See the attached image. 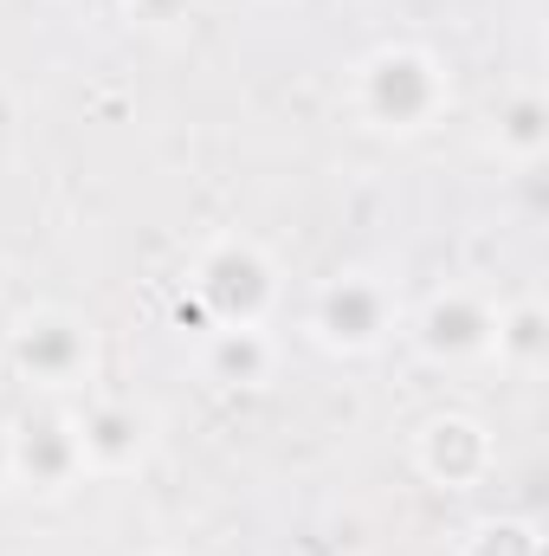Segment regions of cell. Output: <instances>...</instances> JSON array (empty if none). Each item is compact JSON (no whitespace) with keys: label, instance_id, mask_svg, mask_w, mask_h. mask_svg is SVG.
Listing matches in <instances>:
<instances>
[{"label":"cell","instance_id":"obj_3","mask_svg":"<svg viewBox=\"0 0 549 556\" xmlns=\"http://www.w3.org/2000/svg\"><path fill=\"white\" fill-rule=\"evenodd\" d=\"M317 324L330 343L343 350H369L382 330H388V291L375 278H336L323 298H317Z\"/></svg>","mask_w":549,"mask_h":556},{"label":"cell","instance_id":"obj_14","mask_svg":"<svg viewBox=\"0 0 549 556\" xmlns=\"http://www.w3.org/2000/svg\"><path fill=\"white\" fill-rule=\"evenodd\" d=\"M142 13H175V7H181V0H137Z\"/></svg>","mask_w":549,"mask_h":556},{"label":"cell","instance_id":"obj_7","mask_svg":"<svg viewBox=\"0 0 549 556\" xmlns=\"http://www.w3.org/2000/svg\"><path fill=\"white\" fill-rule=\"evenodd\" d=\"M420 459H426V472H433V479L465 485V479H478V472H485V433H478L472 420H433V427H426V440H420Z\"/></svg>","mask_w":549,"mask_h":556},{"label":"cell","instance_id":"obj_6","mask_svg":"<svg viewBox=\"0 0 549 556\" xmlns=\"http://www.w3.org/2000/svg\"><path fill=\"white\" fill-rule=\"evenodd\" d=\"M491 311L478 304V298H465V291H452V298H433L426 304V317H420V343L433 350V356H472V350H485L491 343Z\"/></svg>","mask_w":549,"mask_h":556},{"label":"cell","instance_id":"obj_4","mask_svg":"<svg viewBox=\"0 0 549 556\" xmlns=\"http://www.w3.org/2000/svg\"><path fill=\"white\" fill-rule=\"evenodd\" d=\"M13 363L33 382H72L85 369V330L72 317H26L13 330Z\"/></svg>","mask_w":549,"mask_h":556},{"label":"cell","instance_id":"obj_10","mask_svg":"<svg viewBox=\"0 0 549 556\" xmlns=\"http://www.w3.org/2000/svg\"><path fill=\"white\" fill-rule=\"evenodd\" d=\"M505 142L524 149V155L544 149V104H537V98H518V104L505 111Z\"/></svg>","mask_w":549,"mask_h":556},{"label":"cell","instance_id":"obj_5","mask_svg":"<svg viewBox=\"0 0 549 556\" xmlns=\"http://www.w3.org/2000/svg\"><path fill=\"white\" fill-rule=\"evenodd\" d=\"M13 440V479H33V485H65L78 466H85V453H78V427H65V420H26L20 433H7Z\"/></svg>","mask_w":549,"mask_h":556},{"label":"cell","instance_id":"obj_2","mask_svg":"<svg viewBox=\"0 0 549 556\" xmlns=\"http://www.w3.org/2000/svg\"><path fill=\"white\" fill-rule=\"evenodd\" d=\"M194 291H201V304L220 317V330H246V324H259V311L272 304V266H266L253 247H220V253H207Z\"/></svg>","mask_w":549,"mask_h":556},{"label":"cell","instance_id":"obj_12","mask_svg":"<svg viewBox=\"0 0 549 556\" xmlns=\"http://www.w3.org/2000/svg\"><path fill=\"white\" fill-rule=\"evenodd\" d=\"M472 556H537V538H531L524 525H485L478 544H472Z\"/></svg>","mask_w":549,"mask_h":556},{"label":"cell","instance_id":"obj_9","mask_svg":"<svg viewBox=\"0 0 549 556\" xmlns=\"http://www.w3.org/2000/svg\"><path fill=\"white\" fill-rule=\"evenodd\" d=\"M266 343H259V330L246 324V330H220L214 337V369L227 376V382H259L266 376Z\"/></svg>","mask_w":549,"mask_h":556},{"label":"cell","instance_id":"obj_13","mask_svg":"<svg viewBox=\"0 0 549 556\" xmlns=\"http://www.w3.org/2000/svg\"><path fill=\"white\" fill-rule=\"evenodd\" d=\"M7 479H13V440L0 433V485H7Z\"/></svg>","mask_w":549,"mask_h":556},{"label":"cell","instance_id":"obj_11","mask_svg":"<svg viewBox=\"0 0 549 556\" xmlns=\"http://www.w3.org/2000/svg\"><path fill=\"white\" fill-rule=\"evenodd\" d=\"M498 343L511 350V356H524V363H537L544 356V311H518L505 330H498Z\"/></svg>","mask_w":549,"mask_h":556},{"label":"cell","instance_id":"obj_8","mask_svg":"<svg viewBox=\"0 0 549 556\" xmlns=\"http://www.w3.org/2000/svg\"><path fill=\"white\" fill-rule=\"evenodd\" d=\"M137 446H142V420L130 408H91L78 420V453L98 459V466H124V459H137Z\"/></svg>","mask_w":549,"mask_h":556},{"label":"cell","instance_id":"obj_1","mask_svg":"<svg viewBox=\"0 0 549 556\" xmlns=\"http://www.w3.org/2000/svg\"><path fill=\"white\" fill-rule=\"evenodd\" d=\"M433 104H439V72H433V59H420V52H375V59L362 65V111H369L375 124L413 130V124L433 117Z\"/></svg>","mask_w":549,"mask_h":556}]
</instances>
